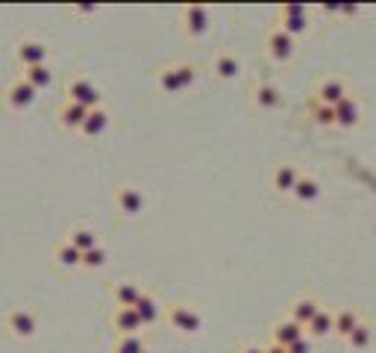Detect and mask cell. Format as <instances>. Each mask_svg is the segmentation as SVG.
<instances>
[{
  "label": "cell",
  "instance_id": "6da1fadb",
  "mask_svg": "<svg viewBox=\"0 0 376 353\" xmlns=\"http://www.w3.org/2000/svg\"><path fill=\"white\" fill-rule=\"evenodd\" d=\"M165 321L180 336H197L203 329V315L194 303H171L165 309Z\"/></svg>",
  "mask_w": 376,
  "mask_h": 353
},
{
  "label": "cell",
  "instance_id": "7a4b0ae2",
  "mask_svg": "<svg viewBox=\"0 0 376 353\" xmlns=\"http://www.w3.org/2000/svg\"><path fill=\"white\" fill-rule=\"evenodd\" d=\"M180 30L186 39H203L212 30V9L203 4L180 6Z\"/></svg>",
  "mask_w": 376,
  "mask_h": 353
},
{
  "label": "cell",
  "instance_id": "3957f363",
  "mask_svg": "<svg viewBox=\"0 0 376 353\" xmlns=\"http://www.w3.org/2000/svg\"><path fill=\"white\" fill-rule=\"evenodd\" d=\"M62 94H65L62 101L80 103V106H86V109H97V106H103V94H100V88H97L88 77H83V74L68 77V80H65Z\"/></svg>",
  "mask_w": 376,
  "mask_h": 353
},
{
  "label": "cell",
  "instance_id": "277c9868",
  "mask_svg": "<svg viewBox=\"0 0 376 353\" xmlns=\"http://www.w3.org/2000/svg\"><path fill=\"white\" fill-rule=\"evenodd\" d=\"M265 53L270 62L277 65H288L294 56H297V39H291L285 30L280 27H270L265 33Z\"/></svg>",
  "mask_w": 376,
  "mask_h": 353
},
{
  "label": "cell",
  "instance_id": "5b68a950",
  "mask_svg": "<svg viewBox=\"0 0 376 353\" xmlns=\"http://www.w3.org/2000/svg\"><path fill=\"white\" fill-rule=\"evenodd\" d=\"M309 6L303 4H283L280 6V24L277 27L285 30L291 39H303L312 30V21H309Z\"/></svg>",
  "mask_w": 376,
  "mask_h": 353
},
{
  "label": "cell",
  "instance_id": "8992f818",
  "mask_svg": "<svg viewBox=\"0 0 376 353\" xmlns=\"http://www.w3.org/2000/svg\"><path fill=\"white\" fill-rule=\"evenodd\" d=\"M350 83L341 77V74H327V77H320L315 91H312V101L323 103V106H338L341 101L350 98Z\"/></svg>",
  "mask_w": 376,
  "mask_h": 353
},
{
  "label": "cell",
  "instance_id": "52a82bcc",
  "mask_svg": "<svg viewBox=\"0 0 376 353\" xmlns=\"http://www.w3.org/2000/svg\"><path fill=\"white\" fill-rule=\"evenodd\" d=\"M115 209H118L121 218H138L147 209V198H144V192L138 185L123 183V185L115 188Z\"/></svg>",
  "mask_w": 376,
  "mask_h": 353
},
{
  "label": "cell",
  "instance_id": "ba28073f",
  "mask_svg": "<svg viewBox=\"0 0 376 353\" xmlns=\"http://www.w3.org/2000/svg\"><path fill=\"white\" fill-rule=\"evenodd\" d=\"M250 101L259 112H280L285 106V94L277 83H268V80H259L253 88H250Z\"/></svg>",
  "mask_w": 376,
  "mask_h": 353
},
{
  "label": "cell",
  "instance_id": "9c48e42d",
  "mask_svg": "<svg viewBox=\"0 0 376 353\" xmlns=\"http://www.w3.org/2000/svg\"><path fill=\"white\" fill-rule=\"evenodd\" d=\"M36 101H39V91H36L27 80H24V77L12 80V83L6 86V91H4V103H6L9 112H27Z\"/></svg>",
  "mask_w": 376,
  "mask_h": 353
},
{
  "label": "cell",
  "instance_id": "30bf717a",
  "mask_svg": "<svg viewBox=\"0 0 376 353\" xmlns=\"http://www.w3.org/2000/svg\"><path fill=\"white\" fill-rule=\"evenodd\" d=\"M50 47L41 39H21L15 44V62L21 68H36V65H50Z\"/></svg>",
  "mask_w": 376,
  "mask_h": 353
},
{
  "label": "cell",
  "instance_id": "8fae6325",
  "mask_svg": "<svg viewBox=\"0 0 376 353\" xmlns=\"http://www.w3.org/2000/svg\"><path fill=\"white\" fill-rule=\"evenodd\" d=\"M4 324L15 339H33L36 329H39V318H36L33 309H27V306H15V309H9Z\"/></svg>",
  "mask_w": 376,
  "mask_h": 353
},
{
  "label": "cell",
  "instance_id": "7c38bea8",
  "mask_svg": "<svg viewBox=\"0 0 376 353\" xmlns=\"http://www.w3.org/2000/svg\"><path fill=\"white\" fill-rule=\"evenodd\" d=\"M209 71H212V77H215V80H220V83H233V80L241 77V59H238L233 51H218V53L212 56Z\"/></svg>",
  "mask_w": 376,
  "mask_h": 353
},
{
  "label": "cell",
  "instance_id": "4fadbf2b",
  "mask_svg": "<svg viewBox=\"0 0 376 353\" xmlns=\"http://www.w3.org/2000/svg\"><path fill=\"white\" fill-rule=\"evenodd\" d=\"M109 327L112 333L121 339V336H136L144 329L141 318L136 315V309H127V306H115V309L109 312Z\"/></svg>",
  "mask_w": 376,
  "mask_h": 353
},
{
  "label": "cell",
  "instance_id": "5bb4252c",
  "mask_svg": "<svg viewBox=\"0 0 376 353\" xmlns=\"http://www.w3.org/2000/svg\"><path fill=\"white\" fill-rule=\"evenodd\" d=\"M88 112H91V109H86V106H80V103L62 101V103L56 106V124H59L62 130H68V133H80L83 124H86V118H88Z\"/></svg>",
  "mask_w": 376,
  "mask_h": 353
},
{
  "label": "cell",
  "instance_id": "9a60e30c",
  "mask_svg": "<svg viewBox=\"0 0 376 353\" xmlns=\"http://www.w3.org/2000/svg\"><path fill=\"white\" fill-rule=\"evenodd\" d=\"M303 336H306V329L300 327L297 321H291L288 315L270 324V342H273V344H280V347H291L294 342H300Z\"/></svg>",
  "mask_w": 376,
  "mask_h": 353
},
{
  "label": "cell",
  "instance_id": "2e32d148",
  "mask_svg": "<svg viewBox=\"0 0 376 353\" xmlns=\"http://www.w3.org/2000/svg\"><path fill=\"white\" fill-rule=\"evenodd\" d=\"M362 124V103L356 94H350L347 101L335 106V130H356Z\"/></svg>",
  "mask_w": 376,
  "mask_h": 353
},
{
  "label": "cell",
  "instance_id": "e0dca14e",
  "mask_svg": "<svg viewBox=\"0 0 376 353\" xmlns=\"http://www.w3.org/2000/svg\"><path fill=\"white\" fill-rule=\"evenodd\" d=\"M300 177H303V174H300L297 165H291V162H280L277 168H273V174H270V185H273V192H277V195L291 198V192H294V185H297Z\"/></svg>",
  "mask_w": 376,
  "mask_h": 353
},
{
  "label": "cell",
  "instance_id": "ac0fdd59",
  "mask_svg": "<svg viewBox=\"0 0 376 353\" xmlns=\"http://www.w3.org/2000/svg\"><path fill=\"white\" fill-rule=\"evenodd\" d=\"M50 259H54V265L62 268V271H73V268H83V253L73 247L68 239L56 242L54 250H50Z\"/></svg>",
  "mask_w": 376,
  "mask_h": 353
},
{
  "label": "cell",
  "instance_id": "d6986e66",
  "mask_svg": "<svg viewBox=\"0 0 376 353\" xmlns=\"http://www.w3.org/2000/svg\"><path fill=\"white\" fill-rule=\"evenodd\" d=\"M320 309H323L320 300H317V297H312V295H306V297H297V300L288 306V318H291V321H297L300 327L306 329V327L312 324V318H315Z\"/></svg>",
  "mask_w": 376,
  "mask_h": 353
},
{
  "label": "cell",
  "instance_id": "ffe728a7",
  "mask_svg": "<svg viewBox=\"0 0 376 353\" xmlns=\"http://www.w3.org/2000/svg\"><path fill=\"white\" fill-rule=\"evenodd\" d=\"M320 198H323V185H320L315 177H309V174L300 177L297 185H294V192H291V200L300 203V206H312V203H317Z\"/></svg>",
  "mask_w": 376,
  "mask_h": 353
},
{
  "label": "cell",
  "instance_id": "44dd1931",
  "mask_svg": "<svg viewBox=\"0 0 376 353\" xmlns=\"http://www.w3.org/2000/svg\"><path fill=\"white\" fill-rule=\"evenodd\" d=\"M109 295H112L115 306H127V309H133V306L141 300L144 289H141V282H136V280H118L115 286L109 289Z\"/></svg>",
  "mask_w": 376,
  "mask_h": 353
},
{
  "label": "cell",
  "instance_id": "7402d4cb",
  "mask_svg": "<svg viewBox=\"0 0 376 353\" xmlns=\"http://www.w3.org/2000/svg\"><path fill=\"white\" fill-rule=\"evenodd\" d=\"M133 309H136V315L141 318V324H144V327L159 324V321H162V315H165L159 297H156V295H150V292H144V295H141V300L133 306Z\"/></svg>",
  "mask_w": 376,
  "mask_h": 353
},
{
  "label": "cell",
  "instance_id": "603a6c76",
  "mask_svg": "<svg viewBox=\"0 0 376 353\" xmlns=\"http://www.w3.org/2000/svg\"><path fill=\"white\" fill-rule=\"evenodd\" d=\"M306 336H309L312 342H315V339H330V336H335V312L323 306V309L312 318V324L306 327Z\"/></svg>",
  "mask_w": 376,
  "mask_h": 353
},
{
  "label": "cell",
  "instance_id": "cb8c5ba5",
  "mask_svg": "<svg viewBox=\"0 0 376 353\" xmlns=\"http://www.w3.org/2000/svg\"><path fill=\"white\" fill-rule=\"evenodd\" d=\"M109 124H112V115H109L103 106H97V109L88 112V118H86V124H83L80 135H86V138H100V135H106Z\"/></svg>",
  "mask_w": 376,
  "mask_h": 353
},
{
  "label": "cell",
  "instance_id": "d4e9b609",
  "mask_svg": "<svg viewBox=\"0 0 376 353\" xmlns=\"http://www.w3.org/2000/svg\"><path fill=\"white\" fill-rule=\"evenodd\" d=\"M362 321H365V315H362L359 309H350V306H344V309L335 312V336H338L341 342H347Z\"/></svg>",
  "mask_w": 376,
  "mask_h": 353
},
{
  "label": "cell",
  "instance_id": "484cf974",
  "mask_svg": "<svg viewBox=\"0 0 376 353\" xmlns=\"http://www.w3.org/2000/svg\"><path fill=\"white\" fill-rule=\"evenodd\" d=\"M65 239H68L73 247H77L80 253H88L91 247L100 245V235H97V230H91V227H71Z\"/></svg>",
  "mask_w": 376,
  "mask_h": 353
},
{
  "label": "cell",
  "instance_id": "4316f807",
  "mask_svg": "<svg viewBox=\"0 0 376 353\" xmlns=\"http://www.w3.org/2000/svg\"><path fill=\"white\" fill-rule=\"evenodd\" d=\"M24 80H27L36 91H44V88H50L54 86V68L50 65H36V68H24V74H21Z\"/></svg>",
  "mask_w": 376,
  "mask_h": 353
},
{
  "label": "cell",
  "instance_id": "83f0119b",
  "mask_svg": "<svg viewBox=\"0 0 376 353\" xmlns=\"http://www.w3.org/2000/svg\"><path fill=\"white\" fill-rule=\"evenodd\" d=\"M309 118L312 124L320 130H332L335 127V106H323L317 101H309Z\"/></svg>",
  "mask_w": 376,
  "mask_h": 353
},
{
  "label": "cell",
  "instance_id": "f1b7e54d",
  "mask_svg": "<svg viewBox=\"0 0 376 353\" xmlns=\"http://www.w3.org/2000/svg\"><path fill=\"white\" fill-rule=\"evenodd\" d=\"M156 88H159L162 94H180V91H183L177 71H173V62H171V65H162V68L156 71Z\"/></svg>",
  "mask_w": 376,
  "mask_h": 353
},
{
  "label": "cell",
  "instance_id": "f546056e",
  "mask_svg": "<svg viewBox=\"0 0 376 353\" xmlns=\"http://www.w3.org/2000/svg\"><path fill=\"white\" fill-rule=\"evenodd\" d=\"M373 344V324L370 321H362L356 329H353V336L347 339V347L350 350H367Z\"/></svg>",
  "mask_w": 376,
  "mask_h": 353
},
{
  "label": "cell",
  "instance_id": "4dcf8cb0",
  "mask_svg": "<svg viewBox=\"0 0 376 353\" xmlns=\"http://www.w3.org/2000/svg\"><path fill=\"white\" fill-rule=\"evenodd\" d=\"M147 347H150L147 339L141 333H136V336H121V339H115L112 353H144Z\"/></svg>",
  "mask_w": 376,
  "mask_h": 353
},
{
  "label": "cell",
  "instance_id": "1f68e13d",
  "mask_svg": "<svg viewBox=\"0 0 376 353\" xmlns=\"http://www.w3.org/2000/svg\"><path fill=\"white\" fill-rule=\"evenodd\" d=\"M109 262V250L103 247V245H97V247H91L88 253H83V268L86 271H100Z\"/></svg>",
  "mask_w": 376,
  "mask_h": 353
},
{
  "label": "cell",
  "instance_id": "d6a6232c",
  "mask_svg": "<svg viewBox=\"0 0 376 353\" xmlns=\"http://www.w3.org/2000/svg\"><path fill=\"white\" fill-rule=\"evenodd\" d=\"M173 71H177L183 91H186V88H191V86L197 83V77H200V68H197L194 62H173Z\"/></svg>",
  "mask_w": 376,
  "mask_h": 353
},
{
  "label": "cell",
  "instance_id": "836d02e7",
  "mask_svg": "<svg viewBox=\"0 0 376 353\" xmlns=\"http://www.w3.org/2000/svg\"><path fill=\"white\" fill-rule=\"evenodd\" d=\"M288 353H312V339L309 336H303V339H300V342H294L291 347H285Z\"/></svg>",
  "mask_w": 376,
  "mask_h": 353
},
{
  "label": "cell",
  "instance_id": "e575fe53",
  "mask_svg": "<svg viewBox=\"0 0 376 353\" xmlns=\"http://www.w3.org/2000/svg\"><path fill=\"white\" fill-rule=\"evenodd\" d=\"M71 12H77V15H97L100 12V6H71Z\"/></svg>",
  "mask_w": 376,
  "mask_h": 353
},
{
  "label": "cell",
  "instance_id": "d590c367",
  "mask_svg": "<svg viewBox=\"0 0 376 353\" xmlns=\"http://www.w3.org/2000/svg\"><path fill=\"white\" fill-rule=\"evenodd\" d=\"M238 353H265V347L262 344H244V347H238Z\"/></svg>",
  "mask_w": 376,
  "mask_h": 353
},
{
  "label": "cell",
  "instance_id": "8d00e7d4",
  "mask_svg": "<svg viewBox=\"0 0 376 353\" xmlns=\"http://www.w3.org/2000/svg\"><path fill=\"white\" fill-rule=\"evenodd\" d=\"M265 353H288V350H285V347H280V344H273V342H270V344L265 347Z\"/></svg>",
  "mask_w": 376,
  "mask_h": 353
},
{
  "label": "cell",
  "instance_id": "74e56055",
  "mask_svg": "<svg viewBox=\"0 0 376 353\" xmlns=\"http://www.w3.org/2000/svg\"><path fill=\"white\" fill-rule=\"evenodd\" d=\"M144 353H156V350H153V347H147V350H144Z\"/></svg>",
  "mask_w": 376,
  "mask_h": 353
}]
</instances>
